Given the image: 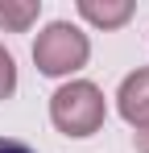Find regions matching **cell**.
I'll return each mask as SVG.
<instances>
[{"mask_svg":"<svg viewBox=\"0 0 149 153\" xmlns=\"http://www.w3.org/2000/svg\"><path fill=\"white\" fill-rule=\"evenodd\" d=\"M104 116H108V103H104V91L87 79H71L62 83L54 95H50V120L58 132L66 137H91L104 128Z\"/></svg>","mask_w":149,"mask_h":153,"instance_id":"cell-1","label":"cell"},{"mask_svg":"<svg viewBox=\"0 0 149 153\" xmlns=\"http://www.w3.org/2000/svg\"><path fill=\"white\" fill-rule=\"evenodd\" d=\"M87 58H91V42H87V33L79 25H71V21H50V25L37 33V42H33V62H37V71L50 75V79H62V75L83 71Z\"/></svg>","mask_w":149,"mask_h":153,"instance_id":"cell-2","label":"cell"},{"mask_svg":"<svg viewBox=\"0 0 149 153\" xmlns=\"http://www.w3.org/2000/svg\"><path fill=\"white\" fill-rule=\"evenodd\" d=\"M116 108H120V116H124L133 128H145V124H149V66L133 71V75L120 83V91H116Z\"/></svg>","mask_w":149,"mask_h":153,"instance_id":"cell-3","label":"cell"},{"mask_svg":"<svg viewBox=\"0 0 149 153\" xmlns=\"http://www.w3.org/2000/svg\"><path fill=\"white\" fill-rule=\"evenodd\" d=\"M79 17L95 29H120L133 17V0H79Z\"/></svg>","mask_w":149,"mask_h":153,"instance_id":"cell-4","label":"cell"},{"mask_svg":"<svg viewBox=\"0 0 149 153\" xmlns=\"http://www.w3.org/2000/svg\"><path fill=\"white\" fill-rule=\"evenodd\" d=\"M37 13H42V0H0V29L25 33L37 21Z\"/></svg>","mask_w":149,"mask_h":153,"instance_id":"cell-5","label":"cell"},{"mask_svg":"<svg viewBox=\"0 0 149 153\" xmlns=\"http://www.w3.org/2000/svg\"><path fill=\"white\" fill-rule=\"evenodd\" d=\"M17 91V62H13V54L0 46V100H8Z\"/></svg>","mask_w":149,"mask_h":153,"instance_id":"cell-6","label":"cell"},{"mask_svg":"<svg viewBox=\"0 0 149 153\" xmlns=\"http://www.w3.org/2000/svg\"><path fill=\"white\" fill-rule=\"evenodd\" d=\"M0 153H33L25 141H13V137H0Z\"/></svg>","mask_w":149,"mask_h":153,"instance_id":"cell-7","label":"cell"},{"mask_svg":"<svg viewBox=\"0 0 149 153\" xmlns=\"http://www.w3.org/2000/svg\"><path fill=\"white\" fill-rule=\"evenodd\" d=\"M133 145H137V153H149V124L133 132Z\"/></svg>","mask_w":149,"mask_h":153,"instance_id":"cell-8","label":"cell"}]
</instances>
